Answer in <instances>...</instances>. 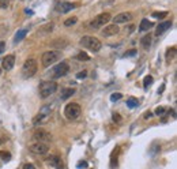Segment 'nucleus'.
<instances>
[{
    "instance_id": "f257e3e1",
    "label": "nucleus",
    "mask_w": 177,
    "mask_h": 169,
    "mask_svg": "<svg viewBox=\"0 0 177 169\" xmlns=\"http://www.w3.org/2000/svg\"><path fill=\"white\" fill-rule=\"evenodd\" d=\"M79 44H81L83 48H87L90 49L91 52H100V49L102 48V44H101V41L98 38L93 37V35H83L81 38V41H79Z\"/></svg>"
},
{
    "instance_id": "f03ea898",
    "label": "nucleus",
    "mask_w": 177,
    "mask_h": 169,
    "mask_svg": "<svg viewBox=\"0 0 177 169\" xmlns=\"http://www.w3.org/2000/svg\"><path fill=\"white\" fill-rule=\"evenodd\" d=\"M56 89H57L56 82H53V81H44V82H41V83H40V89H38L40 97H41V98H48L49 96H52L53 93L56 92Z\"/></svg>"
},
{
    "instance_id": "7ed1b4c3",
    "label": "nucleus",
    "mask_w": 177,
    "mask_h": 169,
    "mask_svg": "<svg viewBox=\"0 0 177 169\" xmlns=\"http://www.w3.org/2000/svg\"><path fill=\"white\" fill-rule=\"evenodd\" d=\"M109 21H110V14L109 12H102V14H100L98 16H95L94 19L90 21L87 23V27L90 30H97V29L105 26Z\"/></svg>"
},
{
    "instance_id": "20e7f679",
    "label": "nucleus",
    "mask_w": 177,
    "mask_h": 169,
    "mask_svg": "<svg viewBox=\"0 0 177 169\" xmlns=\"http://www.w3.org/2000/svg\"><path fill=\"white\" fill-rule=\"evenodd\" d=\"M81 113H82V108L77 102H70L64 108V116H66L68 120H77V119L81 116Z\"/></svg>"
},
{
    "instance_id": "39448f33",
    "label": "nucleus",
    "mask_w": 177,
    "mask_h": 169,
    "mask_svg": "<svg viewBox=\"0 0 177 169\" xmlns=\"http://www.w3.org/2000/svg\"><path fill=\"white\" fill-rule=\"evenodd\" d=\"M60 57H61V52L60 51H48V52H45L44 55H42L41 63H42V66H44V67H49L50 64L56 63Z\"/></svg>"
},
{
    "instance_id": "423d86ee",
    "label": "nucleus",
    "mask_w": 177,
    "mask_h": 169,
    "mask_svg": "<svg viewBox=\"0 0 177 169\" xmlns=\"http://www.w3.org/2000/svg\"><path fill=\"white\" fill-rule=\"evenodd\" d=\"M37 62L34 59H27L26 62L23 63V67H22V75L25 78H31L33 75H35L37 73Z\"/></svg>"
},
{
    "instance_id": "0eeeda50",
    "label": "nucleus",
    "mask_w": 177,
    "mask_h": 169,
    "mask_svg": "<svg viewBox=\"0 0 177 169\" xmlns=\"http://www.w3.org/2000/svg\"><path fill=\"white\" fill-rule=\"evenodd\" d=\"M49 147L46 143H40V142H35L33 145L29 146V152L33 153V154H37V156H44V154L48 153Z\"/></svg>"
},
{
    "instance_id": "6e6552de",
    "label": "nucleus",
    "mask_w": 177,
    "mask_h": 169,
    "mask_svg": "<svg viewBox=\"0 0 177 169\" xmlns=\"http://www.w3.org/2000/svg\"><path fill=\"white\" fill-rule=\"evenodd\" d=\"M68 71H70V66H68L67 63H64V62L59 63L52 70V77L53 78H61V77H64V75H67Z\"/></svg>"
},
{
    "instance_id": "1a4fd4ad",
    "label": "nucleus",
    "mask_w": 177,
    "mask_h": 169,
    "mask_svg": "<svg viewBox=\"0 0 177 169\" xmlns=\"http://www.w3.org/2000/svg\"><path fill=\"white\" fill-rule=\"evenodd\" d=\"M33 139L35 142H40V143H46V142H49L50 139H52V135H50L48 131L40 128V130H37L33 134Z\"/></svg>"
},
{
    "instance_id": "9d476101",
    "label": "nucleus",
    "mask_w": 177,
    "mask_h": 169,
    "mask_svg": "<svg viewBox=\"0 0 177 169\" xmlns=\"http://www.w3.org/2000/svg\"><path fill=\"white\" fill-rule=\"evenodd\" d=\"M45 161H46V164L53 167L55 169H64V164L59 156H49V157H46Z\"/></svg>"
},
{
    "instance_id": "9b49d317",
    "label": "nucleus",
    "mask_w": 177,
    "mask_h": 169,
    "mask_svg": "<svg viewBox=\"0 0 177 169\" xmlns=\"http://www.w3.org/2000/svg\"><path fill=\"white\" fill-rule=\"evenodd\" d=\"M119 31H120V29H119L117 25H108V26H105V29L101 31V34H102L104 37H112V35H116Z\"/></svg>"
},
{
    "instance_id": "f8f14e48",
    "label": "nucleus",
    "mask_w": 177,
    "mask_h": 169,
    "mask_svg": "<svg viewBox=\"0 0 177 169\" xmlns=\"http://www.w3.org/2000/svg\"><path fill=\"white\" fill-rule=\"evenodd\" d=\"M131 19H132V14L131 12H120V14H117V15L113 18L114 25H117V23H127L128 21H131Z\"/></svg>"
},
{
    "instance_id": "ddd939ff",
    "label": "nucleus",
    "mask_w": 177,
    "mask_h": 169,
    "mask_svg": "<svg viewBox=\"0 0 177 169\" xmlns=\"http://www.w3.org/2000/svg\"><path fill=\"white\" fill-rule=\"evenodd\" d=\"M14 64H15V56H14V55H7L4 59L2 60L3 70L10 71V70H11V68L14 67Z\"/></svg>"
},
{
    "instance_id": "4468645a",
    "label": "nucleus",
    "mask_w": 177,
    "mask_h": 169,
    "mask_svg": "<svg viewBox=\"0 0 177 169\" xmlns=\"http://www.w3.org/2000/svg\"><path fill=\"white\" fill-rule=\"evenodd\" d=\"M119 154H120V146H116V149L110 154V168H116L119 162Z\"/></svg>"
},
{
    "instance_id": "2eb2a0df",
    "label": "nucleus",
    "mask_w": 177,
    "mask_h": 169,
    "mask_svg": "<svg viewBox=\"0 0 177 169\" xmlns=\"http://www.w3.org/2000/svg\"><path fill=\"white\" fill-rule=\"evenodd\" d=\"M75 8V4H72V3H61V4H59V7H57V11L61 12V14H66V12H70L71 10Z\"/></svg>"
},
{
    "instance_id": "dca6fc26",
    "label": "nucleus",
    "mask_w": 177,
    "mask_h": 169,
    "mask_svg": "<svg viewBox=\"0 0 177 169\" xmlns=\"http://www.w3.org/2000/svg\"><path fill=\"white\" fill-rule=\"evenodd\" d=\"M172 26V22L170 21H168V22H162V23H160L158 25V27H157V30H155V35H160V34H162L164 31H166L169 27Z\"/></svg>"
},
{
    "instance_id": "f3484780",
    "label": "nucleus",
    "mask_w": 177,
    "mask_h": 169,
    "mask_svg": "<svg viewBox=\"0 0 177 169\" xmlns=\"http://www.w3.org/2000/svg\"><path fill=\"white\" fill-rule=\"evenodd\" d=\"M48 117H49V115H44V113H40L33 119V124L34 125H37V124H41V123H44V121L48 120Z\"/></svg>"
},
{
    "instance_id": "a211bd4d",
    "label": "nucleus",
    "mask_w": 177,
    "mask_h": 169,
    "mask_svg": "<svg viewBox=\"0 0 177 169\" xmlns=\"http://www.w3.org/2000/svg\"><path fill=\"white\" fill-rule=\"evenodd\" d=\"M153 26H154V23H153V22H150L149 19H142L139 29H140L142 31H147V30H150V29L153 27Z\"/></svg>"
},
{
    "instance_id": "6ab92c4d",
    "label": "nucleus",
    "mask_w": 177,
    "mask_h": 169,
    "mask_svg": "<svg viewBox=\"0 0 177 169\" xmlns=\"http://www.w3.org/2000/svg\"><path fill=\"white\" fill-rule=\"evenodd\" d=\"M151 41H153L151 35L147 34V35H144V37H142V40H140V44H142V46L144 49H149L150 45H151Z\"/></svg>"
},
{
    "instance_id": "aec40b11",
    "label": "nucleus",
    "mask_w": 177,
    "mask_h": 169,
    "mask_svg": "<svg viewBox=\"0 0 177 169\" xmlns=\"http://www.w3.org/2000/svg\"><path fill=\"white\" fill-rule=\"evenodd\" d=\"M74 94H75V89H72V87L64 89L63 93H61V100H67V98H70V97H72Z\"/></svg>"
},
{
    "instance_id": "412c9836",
    "label": "nucleus",
    "mask_w": 177,
    "mask_h": 169,
    "mask_svg": "<svg viewBox=\"0 0 177 169\" xmlns=\"http://www.w3.org/2000/svg\"><path fill=\"white\" fill-rule=\"evenodd\" d=\"M26 34H27V30L26 29H22V30H18L16 31V34H15V38H14V41L15 42H19V41H22V40L26 37Z\"/></svg>"
},
{
    "instance_id": "4be33fe9",
    "label": "nucleus",
    "mask_w": 177,
    "mask_h": 169,
    "mask_svg": "<svg viewBox=\"0 0 177 169\" xmlns=\"http://www.w3.org/2000/svg\"><path fill=\"white\" fill-rule=\"evenodd\" d=\"M138 105H139V101H138V98H135V97H129L127 100V106L128 108H136Z\"/></svg>"
},
{
    "instance_id": "5701e85b",
    "label": "nucleus",
    "mask_w": 177,
    "mask_h": 169,
    "mask_svg": "<svg viewBox=\"0 0 177 169\" xmlns=\"http://www.w3.org/2000/svg\"><path fill=\"white\" fill-rule=\"evenodd\" d=\"M77 60H79V62H89L90 56L86 52H81V53H78L77 55Z\"/></svg>"
},
{
    "instance_id": "b1692460",
    "label": "nucleus",
    "mask_w": 177,
    "mask_h": 169,
    "mask_svg": "<svg viewBox=\"0 0 177 169\" xmlns=\"http://www.w3.org/2000/svg\"><path fill=\"white\" fill-rule=\"evenodd\" d=\"M169 12L168 11H154L153 12V16L157 18V19H164L165 16H168Z\"/></svg>"
},
{
    "instance_id": "393cba45",
    "label": "nucleus",
    "mask_w": 177,
    "mask_h": 169,
    "mask_svg": "<svg viewBox=\"0 0 177 169\" xmlns=\"http://www.w3.org/2000/svg\"><path fill=\"white\" fill-rule=\"evenodd\" d=\"M78 22V18L77 16H71V18H68V19L64 21V26H72V25H75Z\"/></svg>"
},
{
    "instance_id": "a878e982",
    "label": "nucleus",
    "mask_w": 177,
    "mask_h": 169,
    "mask_svg": "<svg viewBox=\"0 0 177 169\" xmlns=\"http://www.w3.org/2000/svg\"><path fill=\"white\" fill-rule=\"evenodd\" d=\"M175 55H176V48H175V46H172V48H169V51L166 52V60L170 62L173 57H175Z\"/></svg>"
},
{
    "instance_id": "bb28decb",
    "label": "nucleus",
    "mask_w": 177,
    "mask_h": 169,
    "mask_svg": "<svg viewBox=\"0 0 177 169\" xmlns=\"http://www.w3.org/2000/svg\"><path fill=\"white\" fill-rule=\"evenodd\" d=\"M153 81H154V79H153V77H151V75H147V77H144V81H143V86H144V87H149V86H151V85H153Z\"/></svg>"
},
{
    "instance_id": "cd10ccee",
    "label": "nucleus",
    "mask_w": 177,
    "mask_h": 169,
    "mask_svg": "<svg viewBox=\"0 0 177 169\" xmlns=\"http://www.w3.org/2000/svg\"><path fill=\"white\" fill-rule=\"evenodd\" d=\"M121 97H123V94L121 93H113V94L110 96V101H119V100H121Z\"/></svg>"
},
{
    "instance_id": "c85d7f7f",
    "label": "nucleus",
    "mask_w": 177,
    "mask_h": 169,
    "mask_svg": "<svg viewBox=\"0 0 177 169\" xmlns=\"http://www.w3.org/2000/svg\"><path fill=\"white\" fill-rule=\"evenodd\" d=\"M0 158H3L4 161H8L10 158H11V154L8 152H0Z\"/></svg>"
},
{
    "instance_id": "c756f323",
    "label": "nucleus",
    "mask_w": 177,
    "mask_h": 169,
    "mask_svg": "<svg viewBox=\"0 0 177 169\" xmlns=\"http://www.w3.org/2000/svg\"><path fill=\"white\" fill-rule=\"evenodd\" d=\"M112 119H113V121H114V123H117V124H120L121 120H123L121 116L119 113H113V115H112Z\"/></svg>"
},
{
    "instance_id": "7c9ffc66",
    "label": "nucleus",
    "mask_w": 177,
    "mask_h": 169,
    "mask_svg": "<svg viewBox=\"0 0 177 169\" xmlns=\"http://www.w3.org/2000/svg\"><path fill=\"white\" fill-rule=\"evenodd\" d=\"M166 112V109L164 106H158L157 109H155V115H158V116H162V115H165Z\"/></svg>"
},
{
    "instance_id": "2f4dec72",
    "label": "nucleus",
    "mask_w": 177,
    "mask_h": 169,
    "mask_svg": "<svg viewBox=\"0 0 177 169\" xmlns=\"http://www.w3.org/2000/svg\"><path fill=\"white\" fill-rule=\"evenodd\" d=\"M86 77H87V71H85V70L77 74V78L78 79H82V78H86Z\"/></svg>"
},
{
    "instance_id": "473e14b6",
    "label": "nucleus",
    "mask_w": 177,
    "mask_h": 169,
    "mask_svg": "<svg viewBox=\"0 0 177 169\" xmlns=\"http://www.w3.org/2000/svg\"><path fill=\"white\" fill-rule=\"evenodd\" d=\"M8 2L10 0H0V7L2 8H7L8 7Z\"/></svg>"
},
{
    "instance_id": "72a5a7b5",
    "label": "nucleus",
    "mask_w": 177,
    "mask_h": 169,
    "mask_svg": "<svg viewBox=\"0 0 177 169\" xmlns=\"http://www.w3.org/2000/svg\"><path fill=\"white\" fill-rule=\"evenodd\" d=\"M86 167H87V162H86V161H79L78 165H77V168H79V169H81V168H86Z\"/></svg>"
},
{
    "instance_id": "f704fd0d",
    "label": "nucleus",
    "mask_w": 177,
    "mask_h": 169,
    "mask_svg": "<svg viewBox=\"0 0 177 169\" xmlns=\"http://www.w3.org/2000/svg\"><path fill=\"white\" fill-rule=\"evenodd\" d=\"M22 169H35V167L33 164H25L22 167Z\"/></svg>"
},
{
    "instance_id": "c9c22d12",
    "label": "nucleus",
    "mask_w": 177,
    "mask_h": 169,
    "mask_svg": "<svg viewBox=\"0 0 177 169\" xmlns=\"http://www.w3.org/2000/svg\"><path fill=\"white\" fill-rule=\"evenodd\" d=\"M136 53V51L135 49H132V51H129V52H127V53H124V57H127V56H133Z\"/></svg>"
},
{
    "instance_id": "e433bc0d",
    "label": "nucleus",
    "mask_w": 177,
    "mask_h": 169,
    "mask_svg": "<svg viewBox=\"0 0 177 169\" xmlns=\"http://www.w3.org/2000/svg\"><path fill=\"white\" fill-rule=\"evenodd\" d=\"M4 48H6V44L3 41H0V53L4 52Z\"/></svg>"
},
{
    "instance_id": "4c0bfd02",
    "label": "nucleus",
    "mask_w": 177,
    "mask_h": 169,
    "mask_svg": "<svg viewBox=\"0 0 177 169\" xmlns=\"http://www.w3.org/2000/svg\"><path fill=\"white\" fill-rule=\"evenodd\" d=\"M144 119H146V120H147V119H151V117H153V113H151V112H146V113H144V116H143Z\"/></svg>"
},
{
    "instance_id": "58836bf2",
    "label": "nucleus",
    "mask_w": 177,
    "mask_h": 169,
    "mask_svg": "<svg viewBox=\"0 0 177 169\" xmlns=\"http://www.w3.org/2000/svg\"><path fill=\"white\" fill-rule=\"evenodd\" d=\"M0 74H2V68H0Z\"/></svg>"
},
{
    "instance_id": "ea45409f",
    "label": "nucleus",
    "mask_w": 177,
    "mask_h": 169,
    "mask_svg": "<svg viewBox=\"0 0 177 169\" xmlns=\"http://www.w3.org/2000/svg\"><path fill=\"white\" fill-rule=\"evenodd\" d=\"M0 62H2V60H0Z\"/></svg>"
}]
</instances>
